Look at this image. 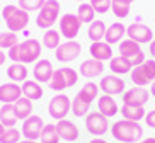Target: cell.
<instances>
[{
  "mask_svg": "<svg viewBox=\"0 0 155 143\" xmlns=\"http://www.w3.org/2000/svg\"><path fill=\"white\" fill-rule=\"evenodd\" d=\"M4 129H5V126H4V125H2V123H0V135L4 133Z\"/></svg>",
  "mask_w": 155,
  "mask_h": 143,
  "instance_id": "681fc988",
  "label": "cell"
},
{
  "mask_svg": "<svg viewBox=\"0 0 155 143\" xmlns=\"http://www.w3.org/2000/svg\"><path fill=\"white\" fill-rule=\"evenodd\" d=\"M130 61H131L133 67H138V65H141L143 61H145V53H143V51L137 53V55L133 56V58H130Z\"/></svg>",
  "mask_w": 155,
  "mask_h": 143,
  "instance_id": "60d3db41",
  "label": "cell"
},
{
  "mask_svg": "<svg viewBox=\"0 0 155 143\" xmlns=\"http://www.w3.org/2000/svg\"><path fill=\"white\" fill-rule=\"evenodd\" d=\"M19 143H38V140H28V138H24V140H21Z\"/></svg>",
  "mask_w": 155,
  "mask_h": 143,
  "instance_id": "c3c4849f",
  "label": "cell"
},
{
  "mask_svg": "<svg viewBox=\"0 0 155 143\" xmlns=\"http://www.w3.org/2000/svg\"><path fill=\"white\" fill-rule=\"evenodd\" d=\"M150 96H152V97H155V80L150 83Z\"/></svg>",
  "mask_w": 155,
  "mask_h": 143,
  "instance_id": "f6af8a7d",
  "label": "cell"
},
{
  "mask_svg": "<svg viewBox=\"0 0 155 143\" xmlns=\"http://www.w3.org/2000/svg\"><path fill=\"white\" fill-rule=\"evenodd\" d=\"M97 111H99L101 114H104L106 118H113V116H116L119 112V107H118V102L114 101L113 96L104 94V96H101L99 101H97Z\"/></svg>",
  "mask_w": 155,
  "mask_h": 143,
  "instance_id": "44dd1931",
  "label": "cell"
},
{
  "mask_svg": "<svg viewBox=\"0 0 155 143\" xmlns=\"http://www.w3.org/2000/svg\"><path fill=\"white\" fill-rule=\"evenodd\" d=\"M60 2L58 0H46L36 17V26L39 29H51L60 19Z\"/></svg>",
  "mask_w": 155,
  "mask_h": 143,
  "instance_id": "5b68a950",
  "label": "cell"
},
{
  "mask_svg": "<svg viewBox=\"0 0 155 143\" xmlns=\"http://www.w3.org/2000/svg\"><path fill=\"white\" fill-rule=\"evenodd\" d=\"M89 143H107V141H106V140H102V138H92Z\"/></svg>",
  "mask_w": 155,
  "mask_h": 143,
  "instance_id": "bcb514c9",
  "label": "cell"
},
{
  "mask_svg": "<svg viewBox=\"0 0 155 143\" xmlns=\"http://www.w3.org/2000/svg\"><path fill=\"white\" fill-rule=\"evenodd\" d=\"M45 128V121H43L41 116H29L28 119L22 121V128H21V133H22L24 138L28 140H39L41 136V131Z\"/></svg>",
  "mask_w": 155,
  "mask_h": 143,
  "instance_id": "7c38bea8",
  "label": "cell"
},
{
  "mask_svg": "<svg viewBox=\"0 0 155 143\" xmlns=\"http://www.w3.org/2000/svg\"><path fill=\"white\" fill-rule=\"evenodd\" d=\"M111 10H113L114 17H118V19H126L128 15H130V5L121 4V2H114V0H113Z\"/></svg>",
  "mask_w": 155,
  "mask_h": 143,
  "instance_id": "8d00e7d4",
  "label": "cell"
},
{
  "mask_svg": "<svg viewBox=\"0 0 155 143\" xmlns=\"http://www.w3.org/2000/svg\"><path fill=\"white\" fill-rule=\"evenodd\" d=\"M150 99V90L145 87H135L128 89L123 92V104H133V106H145Z\"/></svg>",
  "mask_w": 155,
  "mask_h": 143,
  "instance_id": "5bb4252c",
  "label": "cell"
},
{
  "mask_svg": "<svg viewBox=\"0 0 155 143\" xmlns=\"http://www.w3.org/2000/svg\"><path fill=\"white\" fill-rule=\"evenodd\" d=\"M119 55L124 56V58H133V56L137 55V53H140L141 48L140 44H138L137 41H133V39H130V37H126V39H123V41L119 43Z\"/></svg>",
  "mask_w": 155,
  "mask_h": 143,
  "instance_id": "4dcf8cb0",
  "label": "cell"
},
{
  "mask_svg": "<svg viewBox=\"0 0 155 143\" xmlns=\"http://www.w3.org/2000/svg\"><path fill=\"white\" fill-rule=\"evenodd\" d=\"M89 53H91V58L99 60V61H107V60L113 58V48H111V44H107L106 41L91 43Z\"/></svg>",
  "mask_w": 155,
  "mask_h": 143,
  "instance_id": "ffe728a7",
  "label": "cell"
},
{
  "mask_svg": "<svg viewBox=\"0 0 155 143\" xmlns=\"http://www.w3.org/2000/svg\"><path fill=\"white\" fill-rule=\"evenodd\" d=\"M21 129H15V128H5L4 133L0 135V143H19L21 141Z\"/></svg>",
  "mask_w": 155,
  "mask_h": 143,
  "instance_id": "d590c367",
  "label": "cell"
},
{
  "mask_svg": "<svg viewBox=\"0 0 155 143\" xmlns=\"http://www.w3.org/2000/svg\"><path fill=\"white\" fill-rule=\"evenodd\" d=\"M77 2H85V0H77Z\"/></svg>",
  "mask_w": 155,
  "mask_h": 143,
  "instance_id": "f907efd6",
  "label": "cell"
},
{
  "mask_svg": "<svg viewBox=\"0 0 155 143\" xmlns=\"http://www.w3.org/2000/svg\"><path fill=\"white\" fill-rule=\"evenodd\" d=\"M21 89H22V96L28 97L29 101H39L43 97V94H45V90H43L41 83L36 82V80H26V82L21 83Z\"/></svg>",
  "mask_w": 155,
  "mask_h": 143,
  "instance_id": "7402d4cb",
  "label": "cell"
},
{
  "mask_svg": "<svg viewBox=\"0 0 155 143\" xmlns=\"http://www.w3.org/2000/svg\"><path fill=\"white\" fill-rule=\"evenodd\" d=\"M150 56H152V60H155V39L150 43Z\"/></svg>",
  "mask_w": 155,
  "mask_h": 143,
  "instance_id": "7bdbcfd3",
  "label": "cell"
},
{
  "mask_svg": "<svg viewBox=\"0 0 155 143\" xmlns=\"http://www.w3.org/2000/svg\"><path fill=\"white\" fill-rule=\"evenodd\" d=\"M46 0H19V7L26 12H34V10H39L45 5Z\"/></svg>",
  "mask_w": 155,
  "mask_h": 143,
  "instance_id": "74e56055",
  "label": "cell"
},
{
  "mask_svg": "<svg viewBox=\"0 0 155 143\" xmlns=\"http://www.w3.org/2000/svg\"><path fill=\"white\" fill-rule=\"evenodd\" d=\"M56 129H58V135H60V138L65 140V141H77L78 140V135H80V131H78L77 125L73 123V121L70 119H60L56 121Z\"/></svg>",
  "mask_w": 155,
  "mask_h": 143,
  "instance_id": "2e32d148",
  "label": "cell"
},
{
  "mask_svg": "<svg viewBox=\"0 0 155 143\" xmlns=\"http://www.w3.org/2000/svg\"><path fill=\"white\" fill-rule=\"evenodd\" d=\"M28 67L24 63H12L7 67V77H9L10 82H15V83H22L28 80Z\"/></svg>",
  "mask_w": 155,
  "mask_h": 143,
  "instance_id": "cb8c5ba5",
  "label": "cell"
},
{
  "mask_svg": "<svg viewBox=\"0 0 155 143\" xmlns=\"http://www.w3.org/2000/svg\"><path fill=\"white\" fill-rule=\"evenodd\" d=\"M89 4L94 7L96 14H106V12H109L113 0H89Z\"/></svg>",
  "mask_w": 155,
  "mask_h": 143,
  "instance_id": "f35d334b",
  "label": "cell"
},
{
  "mask_svg": "<svg viewBox=\"0 0 155 143\" xmlns=\"http://www.w3.org/2000/svg\"><path fill=\"white\" fill-rule=\"evenodd\" d=\"M99 83H96V82H87L85 85H84L80 90H78V94H82L84 97H85L89 102H94L96 101V97H97V94H99Z\"/></svg>",
  "mask_w": 155,
  "mask_h": 143,
  "instance_id": "e575fe53",
  "label": "cell"
},
{
  "mask_svg": "<svg viewBox=\"0 0 155 143\" xmlns=\"http://www.w3.org/2000/svg\"><path fill=\"white\" fill-rule=\"evenodd\" d=\"M91 104L92 102H89L82 94L77 92V96L72 99V109H70V111L73 112V116H77V118H82V116L85 118V116L91 112L89 111V109H91Z\"/></svg>",
  "mask_w": 155,
  "mask_h": 143,
  "instance_id": "484cf974",
  "label": "cell"
},
{
  "mask_svg": "<svg viewBox=\"0 0 155 143\" xmlns=\"http://www.w3.org/2000/svg\"><path fill=\"white\" fill-rule=\"evenodd\" d=\"M130 79L137 87H147L155 80V60H145L141 65L133 67Z\"/></svg>",
  "mask_w": 155,
  "mask_h": 143,
  "instance_id": "8992f818",
  "label": "cell"
},
{
  "mask_svg": "<svg viewBox=\"0 0 155 143\" xmlns=\"http://www.w3.org/2000/svg\"><path fill=\"white\" fill-rule=\"evenodd\" d=\"M70 109H72V99H68V96L65 94H56L50 102H48V114L53 118L55 121L65 119L68 116Z\"/></svg>",
  "mask_w": 155,
  "mask_h": 143,
  "instance_id": "ba28073f",
  "label": "cell"
},
{
  "mask_svg": "<svg viewBox=\"0 0 155 143\" xmlns=\"http://www.w3.org/2000/svg\"><path fill=\"white\" fill-rule=\"evenodd\" d=\"M80 28H82V22L80 19L77 17V14H63L58 19V31L60 34L70 41V39H75L80 32Z\"/></svg>",
  "mask_w": 155,
  "mask_h": 143,
  "instance_id": "9c48e42d",
  "label": "cell"
},
{
  "mask_svg": "<svg viewBox=\"0 0 155 143\" xmlns=\"http://www.w3.org/2000/svg\"><path fill=\"white\" fill-rule=\"evenodd\" d=\"M15 44H19L17 32H12V31L0 32V50H10Z\"/></svg>",
  "mask_w": 155,
  "mask_h": 143,
  "instance_id": "836d02e7",
  "label": "cell"
},
{
  "mask_svg": "<svg viewBox=\"0 0 155 143\" xmlns=\"http://www.w3.org/2000/svg\"><path fill=\"white\" fill-rule=\"evenodd\" d=\"M5 61H7V53H5L4 50H0V67H2Z\"/></svg>",
  "mask_w": 155,
  "mask_h": 143,
  "instance_id": "b9f144b4",
  "label": "cell"
},
{
  "mask_svg": "<svg viewBox=\"0 0 155 143\" xmlns=\"http://www.w3.org/2000/svg\"><path fill=\"white\" fill-rule=\"evenodd\" d=\"M119 112L123 116V119L137 121V123H140L147 114L145 106H133V104H123V107L119 109Z\"/></svg>",
  "mask_w": 155,
  "mask_h": 143,
  "instance_id": "603a6c76",
  "label": "cell"
},
{
  "mask_svg": "<svg viewBox=\"0 0 155 143\" xmlns=\"http://www.w3.org/2000/svg\"><path fill=\"white\" fill-rule=\"evenodd\" d=\"M85 128L94 138H101L109 131V118H106L99 111H92L85 116Z\"/></svg>",
  "mask_w": 155,
  "mask_h": 143,
  "instance_id": "52a82bcc",
  "label": "cell"
},
{
  "mask_svg": "<svg viewBox=\"0 0 155 143\" xmlns=\"http://www.w3.org/2000/svg\"><path fill=\"white\" fill-rule=\"evenodd\" d=\"M109 68L114 75H126L133 70V65L128 58L119 55V56H113L109 60Z\"/></svg>",
  "mask_w": 155,
  "mask_h": 143,
  "instance_id": "d4e9b609",
  "label": "cell"
},
{
  "mask_svg": "<svg viewBox=\"0 0 155 143\" xmlns=\"http://www.w3.org/2000/svg\"><path fill=\"white\" fill-rule=\"evenodd\" d=\"M17 116L14 111V104H4L0 107V123L5 126V128H15L17 125Z\"/></svg>",
  "mask_w": 155,
  "mask_h": 143,
  "instance_id": "f1b7e54d",
  "label": "cell"
},
{
  "mask_svg": "<svg viewBox=\"0 0 155 143\" xmlns=\"http://www.w3.org/2000/svg\"><path fill=\"white\" fill-rule=\"evenodd\" d=\"M2 19L5 21L7 29L12 32H21L28 28L29 24V12L22 10L15 5H5L2 7Z\"/></svg>",
  "mask_w": 155,
  "mask_h": 143,
  "instance_id": "3957f363",
  "label": "cell"
},
{
  "mask_svg": "<svg viewBox=\"0 0 155 143\" xmlns=\"http://www.w3.org/2000/svg\"><path fill=\"white\" fill-rule=\"evenodd\" d=\"M114 2H121V4H126V5H131L135 0H114Z\"/></svg>",
  "mask_w": 155,
  "mask_h": 143,
  "instance_id": "7dc6e473",
  "label": "cell"
},
{
  "mask_svg": "<svg viewBox=\"0 0 155 143\" xmlns=\"http://www.w3.org/2000/svg\"><path fill=\"white\" fill-rule=\"evenodd\" d=\"M138 143H155V138H141Z\"/></svg>",
  "mask_w": 155,
  "mask_h": 143,
  "instance_id": "ee69618b",
  "label": "cell"
},
{
  "mask_svg": "<svg viewBox=\"0 0 155 143\" xmlns=\"http://www.w3.org/2000/svg\"><path fill=\"white\" fill-rule=\"evenodd\" d=\"M53 63L50 60H45V58H39V60L34 63L32 67V79L39 83H48L53 77Z\"/></svg>",
  "mask_w": 155,
  "mask_h": 143,
  "instance_id": "9a60e30c",
  "label": "cell"
},
{
  "mask_svg": "<svg viewBox=\"0 0 155 143\" xmlns=\"http://www.w3.org/2000/svg\"><path fill=\"white\" fill-rule=\"evenodd\" d=\"M78 73L85 77V79H94V77H99V75L104 73V63L99 60H94V58H89V60L82 61L80 67H78Z\"/></svg>",
  "mask_w": 155,
  "mask_h": 143,
  "instance_id": "ac0fdd59",
  "label": "cell"
},
{
  "mask_svg": "<svg viewBox=\"0 0 155 143\" xmlns=\"http://www.w3.org/2000/svg\"><path fill=\"white\" fill-rule=\"evenodd\" d=\"M14 111L19 121L28 119L29 116H32V101H29L28 97H21L19 101L14 102Z\"/></svg>",
  "mask_w": 155,
  "mask_h": 143,
  "instance_id": "83f0119b",
  "label": "cell"
},
{
  "mask_svg": "<svg viewBox=\"0 0 155 143\" xmlns=\"http://www.w3.org/2000/svg\"><path fill=\"white\" fill-rule=\"evenodd\" d=\"M77 17L80 19L82 24H91L96 19V10H94V7L89 2H80V5L77 9Z\"/></svg>",
  "mask_w": 155,
  "mask_h": 143,
  "instance_id": "1f68e13d",
  "label": "cell"
},
{
  "mask_svg": "<svg viewBox=\"0 0 155 143\" xmlns=\"http://www.w3.org/2000/svg\"><path fill=\"white\" fill-rule=\"evenodd\" d=\"M22 97V89L15 82H7L0 85V102L4 104H14Z\"/></svg>",
  "mask_w": 155,
  "mask_h": 143,
  "instance_id": "e0dca14e",
  "label": "cell"
},
{
  "mask_svg": "<svg viewBox=\"0 0 155 143\" xmlns=\"http://www.w3.org/2000/svg\"><path fill=\"white\" fill-rule=\"evenodd\" d=\"M99 89L107 96H118L124 92V80L118 75H104L99 82Z\"/></svg>",
  "mask_w": 155,
  "mask_h": 143,
  "instance_id": "4fadbf2b",
  "label": "cell"
},
{
  "mask_svg": "<svg viewBox=\"0 0 155 143\" xmlns=\"http://www.w3.org/2000/svg\"><path fill=\"white\" fill-rule=\"evenodd\" d=\"M126 36V26L121 22H113L107 26L106 29V36H104V41L107 44H119V43L123 41V37Z\"/></svg>",
  "mask_w": 155,
  "mask_h": 143,
  "instance_id": "d6986e66",
  "label": "cell"
},
{
  "mask_svg": "<svg viewBox=\"0 0 155 143\" xmlns=\"http://www.w3.org/2000/svg\"><path fill=\"white\" fill-rule=\"evenodd\" d=\"M106 26L102 21H92L87 28V37L91 39L92 43H97V41H104V36H106Z\"/></svg>",
  "mask_w": 155,
  "mask_h": 143,
  "instance_id": "4316f807",
  "label": "cell"
},
{
  "mask_svg": "<svg viewBox=\"0 0 155 143\" xmlns=\"http://www.w3.org/2000/svg\"><path fill=\"white\" fill-rule=\"evenodd\" d=\"M78 82V73L77 70H73L72 67H61L53 72V77L48 82L50 89L53 92H63L65 89H70L73 85H77Z\"/></svg>",
  "mask_w": 155,
  "mask_h": 143,
  "instance_id": "277c9868",
  "label": "cell"
},
{
  "mask_svg": "<svg viewBox=\"0 0 155 143\" xmlns=\"http://www.w3.org/2000/svg\"><path fill=\"white\" fill-rule=\"evenodd\" d=\"M126 36L133 41H137L138 44H150L153 41V32L148 26L143 22H133L126 28Z\"/></svg>",
  "mask_w": 155,
  "mask_h": 143,
  "instance_id": "8fae6325",
  "label": "cell"
},
{
  "mask_svg": "<svg viewBox=\"0 0 155 143\" xmlns=\"http://www.w3.org/2000/svg\"><path fill=\"white\" fill-rule=\"evenodd\" d=\"M60 44H61V34H60V31H56L53 28L46 29L45 34H43V46L55 51Z\"/></svg>",
  "mask_w": 155,
  "mask_h": 143,
  "instance_id": "f546056e",
  "label": "cell"
},
{
  "mask_svg": "<svg viewBox=\"0 0 155 143\" xmlns=\"http://www.w3.org/2000/svg\"><path fill=\"white\" fill-rule=\"evenodd\" d=\"M145 125L148 126V128H153L155 129V109H152V111H148L145 114Z\"/></svg>",
  "mask_w": 155,
  "mask_h": 143,
  "instance_id": "ab89813d",
  "label": "cell"
},
{
  "mask_svg": "<svg viewBox=\"0 0 155 143\" xmlns=\"http://www.w3.org/2000/svg\"><path fill=\"white\" fill-rule=\"evenodd\" d=\"M39 140H41V143H60L61 138H60L58 129H56L55 123H48V125H45Z\"/></svg>",
  "mask_w": 155,
  "mask_h": 143,
  "instance_id": "d6a6232c",
  "label": "cell"
},
{
  "mask_svg": "<svg viewBox=\"0 0 155 143\" xmlns=\"http://www.w3.org/2000/svg\"><path fill=\"white\" fill-rule=\"evenodd\" d=\"M80 53H82V44H80L78 41H75V39H70V41L61 43V44L55 50L56 60L61 61V63H68V61L77 60Z\"/></svg>",
  "mask_w": 155,
  "mask_h": 143,
  "instance_id": "30bf717a",
  "label": "cell"
},
{
  "mask_svg": "<svg viewBox=\"0 0 155 143\" xmlns=\"http://www.w3.org/2000/svg\"><path fill=\"white\" fill-rule=\"evenodd\" d=\"M7 58L12 60L14 63H36L39 58H41V43L38 39H32L28 37L26 41L15 44L14 48H10L7 51Z\"/></svg>",
  "mask_w": 155,
  "mask_h": 143,
  "instance_id": "6da1fadb",
  "label": "cell"
},
{
  "mask_svg": "<svg viewBox=\"0 0 155 143\" xmlns=\"http://www.w3.org/2000/svg\"><path fill=\"white\" fill-rule=\"evenodd\" d=\"M111 135L119 143H138L143 138V128L137 121L119 119L111 126Z\"/></svg>",
  "mask_w": 155,
  "mask_h": 143,
  "instance_id": "7a4b0ae2",
  "label": "cell"
}]
</instances>
